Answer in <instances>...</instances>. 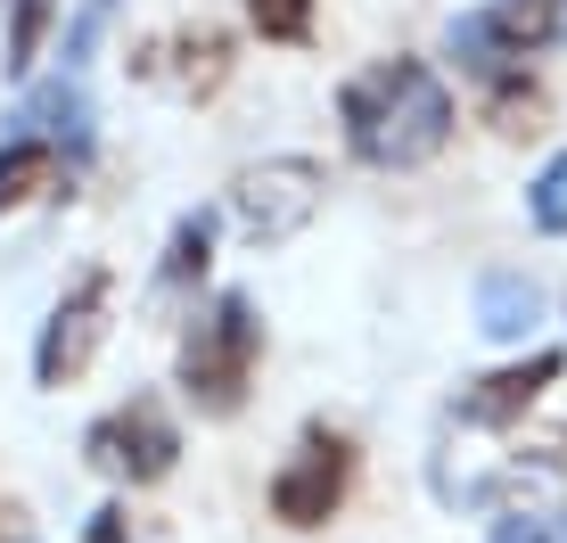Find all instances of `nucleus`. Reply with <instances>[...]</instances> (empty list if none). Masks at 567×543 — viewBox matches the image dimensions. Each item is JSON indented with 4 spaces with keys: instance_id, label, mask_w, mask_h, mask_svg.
<instances>
[{
    "instance_id": "nucleus-14",
    "label": "nucleus",
    "mask_w": 567,
    "mask_h": 543,
    "mask_svg": "<svg viewBox=\"0 0 567 543\" xmlns=\"http://www.w3.org/2000/svg\"><path fill=\"white\" fill-rule=\"evenodd\" d=\"M50 25H58V0H9V33H0V66H9L17 83L33 74V58H42Z\"/></svg>"
},
{
    "instance_id": "nucleus-15",
    "label": "nucleus",
    "mask_w": 567,
    "mask_h": 543,
    "mask_svg": "<svg viewBox=\"0 0 567 543\" xmlns=\"http://www.w3.org/2000/svg\"><path fill=\"white\" fill-rule=\"evenodd\" d=\"M206 264H214V215L198 206V215H182V223H173L156 280H165V288H189V280H206Z\"/></svg>"
},
{
    "instance_id": "nucleus-5",
    "label": "nucleus",
    "mask_w": 567,
    "mask_h": 543,
    "mask_svg": "<svg viewBox=\"0 0 567 543\" xmlns=\"http://www.w3.org/2000/svg\"><path fill=\"white\" fill-rule=\"evenodd\" d=\"M321 198H329V173L312 157H264V165H239V182H230V215L256 247H288L321 215Z\"/></svg>"
},
{
    "instance_id": "nucleus-8",
    "label": "nucleus",
    "mask_w": 567,
    "mask_h": 543,
    "mask_svg": "<svg viewBox=\"0 0 567 543\" xmlns=\"http://www.w3.org/2000/svg\"><path fill=\"white\" fill-rule=\"evenodd\" d=\"M141 83H165V91H182V100H214V91L230 83V66H239V42H230L223 25H165V33H148L141 50L124 58Z\"/></svg>"
},
{
    "instance_id": "nucleus-17",
    "label": "nucleus",
    "mask_w": 567,
    "mask_h": 543,
    "mask_svg": "<svg viewBox=\"0 0 567 543\" xmlns=\"http://www.w3.org/2000/svg\"><path fill=\"white\" fill-rule=\"evenodd\" d=\"M264 42H312V0H247Z\"/></svg>"
},
{
    "instance_id": "nucleus-2",
    "label": "nucleus",
    "mask_w": 567,
    "mask_h": 543,
    "mask_svg": "<svg viewBox=\"0 0 567 543\" xmlns=\"http://www.w3.org/2000/svg\"><path fill=\"white\" fill-rule=\"evenodd\" d=\"M256 362H264V314H256V297L223 288V297H214L206 314L182 329L173 379H182V396L198 403L206 420H230V412L247 403V379H256Z\"/></svg>"
},
{
    "instance_id": "nucleus-3",
    "label": "nucleus",
    "mask_w": 567,
    "mask_h": 543,
    "mask_svg": "<svg viewBox=\"0 0 567 543\" xmlns=\"http://www.w3.org/2000/svg\"><path fill=\"white\" fill-rule=\"evenodd\" d=\"M354 470H362V453H354V437L346 429H329V420H312V429L297 437V453L271 470V519L280 527H329V519L346 511V494H354Z\"/></svg>"
},
{
    "instance_id": "nucleus-6",
    "label": "nucleus",
    "mask_w": 567,
    "mask_h": 543,
    "mask_svg": "<svg viewBox=\"0 0 567 543\" xmlns=\"http://www.w3.org/2000/svg\"><path fill=\"white\" fill-rule=\"evenodd\" d=\"M83 453H91V470H107V478L156 486V478H173V461H182V429H173L165 396H132V403H115L107 420H91Z\"/></svg>"
},
{
    "instance_id": "nucleus-9",
    "label": "nucleus",
    "mask_w": 567,
    "mask_h": 543,
    "mask_svg": "<svg viewBox=\"0 0 567 543\" xmlns=\"http://www.w3.org/2000/svg\"><path fill=\"white\" fill-rule=\"evenodd\" d=\"M559 371H567L559 346H535L526 362H502V371L468 379L453 396V420H461V429H511V420H526L543 403V387H559Z\"/></svg>"
},
{
    "instance_id": "nucleus-1",
    "label": "nucleus",
    "mask_w": 567,
    "mask_h": 543,
    "mask_svg": "<svg viewBox=\"0 0 567 543\" xmlns=\"http://www.w3.org/2000/svg\"><path fill=\"white\" fill-rule=\"evenodd\" d=\"M338 124H346V148L362 165L412 173L453 141V91L436 83L427 58H379V66H362L338 91Z\"/></svg>"
},
{
    "instance_id": "nucleus-18",
    "label": "nucleus",
    "mask_w": 567,
    "mask_h": 543,
    "mask_svg": "<svg viewBox=\"0 0 567 543\" xmlns=\"http://www.w3.org/2000/svg\"><path fill=\"white\" fill-rule=\"evenodd\" d=\"M107 17H115V0H83L74 9V25H66V74L83 66L91 50H100V33H107Z\"/></svg>"
},
{
    "instance_id": "nucleus-11",
    "label": "nucleus",
    "mask_w": 567,
    "mask_h": 543,
    "mask_svg": "<svg viewBox=\"0 0 567 543\" xmlns=\"http://www.w3.org/2000/svg\"><path fill=\"white\" fill-rule=\"evenodd\" d=\"M543 321V288L526 280V272H485L477 280V329L494 346H526Z\"/></svg>"
},
{
    "instance_id": "nucleus-7",
    "label": "nucleus",
    "mask_w": 567,
    "mask_h": 543,
    "mask_svg": "<svg viewBox=\"0 0 567 543\" xmlns=\"http://www.w3.org/2000/svg\"><path fill=\"white\" fill-rule=\"evenodd\" d=\"M107 297H115L107 264H83L66 280V297L50 305L42 338H33V379L42 387H74L91 371V355H100V338H107Z\"/></svg>"
},
{
    "instance_id": "nucleus-12",
    "label": "nucleus",
    "mask_w": 567,
    "mask_h": 543,
    "mask_svg": "<svg viewBox=\"0 0 567 543\" xmlns=\"http://www.w3.org/2000/svg\"><path fill=\"white\" fill-rule=\"evenodd\" d=\"M50 189H66V165H58V148H42V141H25V132H17V141L0 148V215H17V206L50 198Z\"/></svg>"
},
{
    "instance_id": "nucleus-16",
    "label": "nucleus",
    "mask_w": 567,
    "mask_h": 543,
    "mask_svg": "<svg viewBox=\"0 0 567 543\" xmlns=\"http://www.w3.org/2000/svg\"><path fill=\"white\" fill-rule=\"evenodd\" d=\"M526 215H535V230H551V239H567V148L551 165L526 182Z\"/></svg>"
},
{
    "instance_id": "nucleus-20",
    "label": "nucleus",
    "mask_w": 567,
    "mask_h": 543,
    "mask_svg": "<svg viewBox=\"0 0 567 543\" xmlns=\"http://www.w3.org/2000/svg\"><path fill=\"white\" fill-rule=\"evenodd\" d=\"M91 543H132V527H124V511H115V502L91 519Z\"/></svg>"
},
{
    "instance_id": "nucleus-4",
    "label": "nucleus",
    "mask_w": 567,
    "mask_h": 543,
    "mask_svg": "<svg viewBox=\"0 0 567 543\" xmlns=\"http://www.w3.org/2000/svg\"><path fill=\"white\" fill-rule=\"evenodd\" d=\"M453 58L468 74H511L518 58H535V50H551V42H567V0H485V9H468V17H453Z\"/></svg>"
},
{
    "instance_id": "nucleus-10",
    "label": "nucleus",
    "mask_w": 567,
    "mask_h": 543,
    "mask_svg": "<svg viewBox=\"0 0 567 543\" xmlns=\"http://www.w3.org/2000/svg\"><path fill=\"white\" fill-rule=\"evenodd\" d=\"M17 124H25V141H42L58 148V165H83L91 157V91L74 83V74H58V83L42 91H25V107H17Z\"/></svg>"
},
{
    "instance_id": "nucleus-13",
    "label": "nucleus",
    "mask_w": 567,
    "mask_h": 543,
    "mask_svg": "<svg viewBox=\"0 0 567 543\" xmlns=\"http://www.w3.org/2000/svg\"><path fill=\"white\" fill-rule=\"evenodd\" d=\"M543 115H551V100H543V83L535 74H494L485 83V124L502 132V141H526V132H543Z\"/></svg>"
},
{
    "instance_id": "nucleus-19",
    "label": "nucleus",
    "mask_w": 567,
    "mask_h": 543,
    "mask_svg": "<svg viewBox=\"0 0 567 543\" xmlns=\"http://www.w3.org/2000/svg\"><path fill=\"white\" fill-rule=\"evenodd\" d=\"M494 543H567V519L559 511H502Z\"/></svg>"
}]
</instances>
